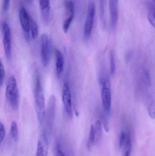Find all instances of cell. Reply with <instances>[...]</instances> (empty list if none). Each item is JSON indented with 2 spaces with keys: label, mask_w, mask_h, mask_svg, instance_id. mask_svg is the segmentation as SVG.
Wrapping results in <instances>:
<instances>
[{
  "label": "cell",
  "mask_w": 155,
  "mask_h": 156,
  "mask_svg": "<svg viewBox=\"0 0 155 156\" xmlns=\"http://www.w3.org/2000/svg\"><path fill=\"white\" fill-rule=\"evenodd\" d=\"M34 94L36 115L38 122L40 124H42L43 122L45 115V100L38 71H36L35 74Z\"/></svg>",
  "instance_id": "cell-1"
},
{
  "label": "cell",
  "mask_w": 155,
  "mask_h": 156,
  "mask_svg": "<svg viewBox=\"0 0 155 156\" xmlns=\"http://www.w3.org/2000/svg\"><path fill=\"white\" fill-rule=\"evenodd\" d=\"M5 98L13 110L16 111L19 106V92L17 81L14 76L9 77L5 90Z\"/></svg>",
  "instance_id": "cell-2"
},
{
  "label": "cell",
  "mask_w": 155,
  "mask_h": 156,
  "mask_svg": "<svg viewBox=\"0 0 155 156\" xmlns=\"http://www.w3.org/2000/svg\"><path fill=\"white\" fill-rule=\"evenodd\" d=\"M101 83L102 86L101 90L102 104L106 115H108L111 111L112 102L110 79L108 76H104L101 79Z\"/></svg>",
  "instance_id": "cell-3"
},
{
  "label": "cell",
  "mask_w": 155,
  "mask_h": 156,
  "mask_svg": "<svg viewBox=\"0 0 155 156\" xmlns=\"http://www.w3.org/2000/svg\"><path fill=\"white\" fill-rule=\"evenodd\" d=\"M52 46L48 36L43 34L41 37V57L42 64L44 67L50 64L52 57Z\"/></svg>",
  "instance_id": "cell-4"
},
{
  "label": "cell",
  "mask_w": 155,
  "mask_h": 156,
  "mask_svg": "<svg viewBox=\"0 0 155 156\" xmlns=\"http://www.w3.org/2000/svg\"><path fill=\"white\" fill-rule=\"evenodd\" d=\"M95 13V5L93 1H90L88 4L87 15L84 32V37L86 40H88L91 37L93 27Z\"/></svg>",
  "instance_id": "cell-5"
},
{
  "label": "cell",
  "mask_w": 155,
  "mask_h": 156,
  "mask_svg": "<svg viewBox=\"0 0 155 156\" xmlns=\"http://www.w3.org/2000/svg\"><path fill=\"white\" fill-rule=\"evenodd\" d=\"M2 42L4 49L5 55L6 59H10L12 55V41L10 27L5 22L2 24Z\"/></svg>",
  "instance_id": "cell-6"
},
{
  "label": "cell",
  "mask_w": 155,
  "mask_h": 156,
  "mask_svg": "<svg viewBox=\"0 0 155 156\" xmlns=\"http://www.w3.org/2000/svg\"><path fill=\"white\" fill-rule=\"evenodd\" d=\"M62 96L64 108L66 116L69 119H72L73 115L72 94L69 84L67 82L65 83L63 85Z\"/></svg>",
  "instance_id": "cell-7"
},
{
  "label": "cell",
  "mask_w": 155,
  "mask_h": 156,
  "mask_svg": "<svg viewBox=\"0 0 155 156\" xmlns=\"http://www.w3.org/2000/svg\"><path fill=\"white\" fill-rule=\"evenodd\" d=\"M118 3L119 0H109V10H110L111 25L112 29L114 30L118 23L119 13H118Z\"/></svg>",
  "instance_id": "cell-8"
},
{
  "label": "cell",
  "mask_w": 155,
  "mask_h": 156,
  "mask_svg": "<svg viewBox=\"0 0 155 156\" xmlns=\"http://www.w3.org/2000/svg\"><path fill=\"white\" fill-rule=\"evenodd\" d=\"M30 17L26 9L22 5L19 11L20 24L25 35H29L30 31Z\"/></svg>",
  "instance_id": "cell-9"
},
{
  "label": "cell",
  "mask_w": 155,
  "mask_h": 156,
  "mask_svg": "<svg viewBox=\"0 0 155 156\" xmlns=\"http://www.w3.org/2000/svg\"><path fill=\"white\" fill-rule=\"evenodd\" d=\"M55 55L56 58V76L59 79L62 76L64 69V58L62 52L57 48H56Z\"/></svg>",
  "instance_id": "cell-10"
},
{
  "label": "cell",
  "mask_w": 155,
  "mask_h": 156,
  "mask_svg": "<svg viewBox=\"0 0 155 156\" xmlns=\"http://www.w3.org/2000/svg\"><path fill=\"white\" fill-rule=\"evenodd\" d=\"M48 153V142L45 133H43L42 140H39L37 143V150L35 156H47Z\"/></svg>",
  "instance_id": "cell-11"
},
{
  "label": "cell",
  "mask_w": 155,
  "mask_h": 156,
  "mask_svg": "<svg viewBox=\"0 0 155 156\" xmlns=\"http://www.w3.org/2000/svg\"><path fill=\"white\" fill-rule=\"evenodd\" d=\"M94 127L95 142L96 144H98L101 141L102 136V128L101 122L99 120H96Z\"/></svg>",
  "instance_id": "cell-12"
},
{
  "label": "cell",
  "mask_w": 155,
  "mask_h": 156,
  "mask_svg": "<svg viewBox=\"0 0 155 156\" xmlns=\"http://www.w3.org/2000/svg\"><path fill=\"white\" fill-rule=\"evenodd\" d=\"M30 31L32 38L33 39H36L39 35L38 25L32 17H30Z\"/></svg>",
  "instance_id": "cell-13"
},
{
  "label": "cell",
  "mask_w": 155,
  "mask_h": 156,
  "mask_svg": "<svg viewBox=\"0 0 155 156\" xmlns=\"http://www.w3.org/2000/svg\"><path fill=\"white\" fill-rule=\"evenodd\" d=\"M124 152L123 156H130L132 149V143L131 140V135L129 134L126 135V139L124 145Z\"/></svg>",
  "instance_id": "cell-14"
},
{
  "label": "cell",
  "mask_w": 155,
  "mask_h": 156,
  "mask_svg": "<svg viewBox=\"0 0 155 156\" xmlns=\"http://www.w3.org/2000/svg\"><path fill=\"white\" fill-rule=\"evenodd\" d=\"M148 106H147V110H148V114L150 118L152 119H155V103L152 97L149 96L148 97Z\"/></svg>",
  "instance_id": "cell-15"
},
{
  "label": "cell",
  "mask_w": 155,
  "mask_h": 156,
  "mask_svg": "<svg viewBox=\"0 0 155 156\" xmlns=\"http://www.w3.org/2000/svg\"><path fill=\"white\" fill-rule=\"evenodd\" d=\"M64 6L66 11V14L69 16L75 15V6L74 3L72 0H66L64 2Z\"/></svg>",
  "instance_id": "cell-16"
},
{
  "label": "cell",
  "mask_w": 155,
  "mask_h": 156,
  "mask_svg": "<svg viewBox=\"0 0 155 156\" xmlns=\"http://www.w3.org/2000/svg\"><path fill=\"white\" fill-rule=\"evenodd\" d=\"M147 18L151 25L155 29V6L150 5L147 12Z\"/></svg>",
  "instance_id": "cell-17"
},
{
  "label": "cell",
  "mask_w": 155,
  "mask_h": 156,
  "mask_svg": "<svg viewBox=\"0 0 155 156\" xmlns=\"http://www.w3.org/2000/svg\"><path fill=\"white\" fill-rule=\"evenodd\" d=\"M95 142V136L94 127V126L92 125L90 128L89 138L86 144L88 150H91L92 149Z\"/></svg>",
  "instance_id": "cell-18"
},
{
  "label": "cell",
  "mask_w": 155,
  "mask_h": 156,
  "mask_svg": "<svg viewBox=\"0 0 155 156\" xmlns=\"http://www.w3.org/2000/svg\"><path fill=\"white\" fill-rule=\"evenodd\" d=\"M10 135L15 142H17L18 138V127L15 121H13L10 128Z\"/></svg>",
  "instance_id": "cell-19"
},
{
  "label": "cell",
  "mask_w": 155,
  "mask_h": 156,
  "mask_svg": "<svg viewBox=\"0 0 155 156\" xmlns=\"http://www.w3.org/2000/svg\"><path fill=\"white\" fill-rule=\"evenodd\" d=\"M74 16L75 15H71L68 16L67 18L65 20L63 24V30L65 34H67L68 33Z\"/></svg>",
  "instance_id": "cell-20"
},
{
  "label": "cell",
  "mask_w": 155,
  "mask_h": 156,
  "mask_svg": "<svg viewBox=\"0 0 155 156\" xmlns=\"http://www.w3.org/2000/svg\"><path fill=\"white\" fill-rule=\"evenodd\" d=\"M110 73L114 75L116 71L115 60L114 53L113 50H112L110 55Z\"/></svg>",
  "instance_id": "cell-21"
},
{
  "label": "cell",
  "mask_w": 155,
  "mask_h": 156,
  "mask_svg": "<svg viewBox=\"0 0 155 156\" xmlns=\"http://www.w3.org/2000/svg\"><path fill=\"white\" fill-rule=\"evenodd\" d=\"M144 82L146 86H151L152 85V79L150 76V72L147 70H144L143 74Z\"/></svg>",
  "instance_id": "cell-22"
},
{
  "label": "cell",
  "mask_w": 155,
  "mask_h": 156,
  "mask_svg": "<svg viewBox=\"0 0 155 156\" xmlns=\"http://www.w3.org/2000/svg\"><path fill=\"white\" fill-rule=\"evenodd\" d=\"M5 79V71L4 67L1 61V65H0V86L1 87H2L3 84Z\"/></svg>",
  "instance_id": "cell-23"
},
{
  "label": "cell",
  "mask_w": 155,
  "mask_h": 156,
  "mask_svg": "<svg viewBox=\"0 0 155 156\" xmlns=\"http://www.w3.org/2000/svg\"><path fill=\"white\" fill-rule=\"evenodd\" d=\"M126 137V134L124 132H122V133H121V135H120V138H119V149H121V148L124 145Z\"/></svg>",
  "instance_id": "cell-24"
},
{
  "label": "cell",
  "mask_w": 155,
  "mask_h": 156,
  "mask_svg": "<svg viewBox=\"0 0 155 156\" xmlns=\"http://www.w3.org/2000/svg\"><path fill=\"white\" fill-rule=\"evenodd\" d=\"M5 136V129L4 126L2 123H0V143L2 144Z\"/></svg>",
  "instance_id": "cell-25"
},
{
  "label": "cell",
  "mask_w": 155,
  "mask_h": 156,
  "mask_svg": "<svg viewBox=\"0 0 155 156\" xmlns=\"http://www.w3.org/2000/svg\"><path fill=\"white\" fill-rule=\"evenodd\" d=\"M10 5V0H3L2 8L4 12H7L9 8Z\"/></svg>",
  "instance_id": "cell-26"
},
{
  "label": "cell",
  "mask_w": 155,
  "mask_h": 156,
  "mask_svg": "<svg viewBox=\"0 0 155 156\" xmlns=\"http://www.w3.org/2000/svg\"><path fill=\"white\" fill-rule=\"evenodd\" d=\"M57 150L56 153V156H65L62 151H61L60 149V145L57 144Z\"/></svg>",
  "instance_id": "cell-27"
},
{
  "label": "cell",
  "mask_w": 155,
  "mask_h": 156,
  "mask_svg": "<svg viewBox=\"0 0 155 156\" xmlns=\"http://www.w3.org/2000/svg\"><path fill=\"white\" fill-rule=\"evenodd\" d=\"M132 52H130V51H129V52H128V53H127V55H126V60H128V61H129V60H130V59H131V57H132Z\"/></svg>",
  "instance_id": "cell-28"
},
{
  "label": "cell",
  "mask_w": 155,
  "mask_h": 156,
  "mask_svg": "<svg viewBox=\"0 0 155 156\" xmlns=\"http://www.w3.org/2000/svg\"><path fill=\"white\" fill-rule=\"evenodd\" d=\"M28 1H31V0H28Z\"/></svg>",
  "instance_id": "cell-29"
},
{
  "label": "cell",
  "mask_w": 155,
  "mask_h": 156,
  "mask_svg": "<svg viewBox=\"0 0 155 156\" xmlns=\"http://www.w3.org/2000/svg\"></svg>",
  "instance_id": "cell-30"
}]
</instances>
